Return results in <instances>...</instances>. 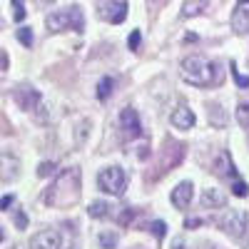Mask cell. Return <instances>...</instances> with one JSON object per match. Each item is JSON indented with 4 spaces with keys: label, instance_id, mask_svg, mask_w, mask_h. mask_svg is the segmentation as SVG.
Segmentation results:
<instances>
[{
    "label": "cell",
    "instance_id": "cell-1",
    "mask_svg": "<svg viewBox=\"0 0 249 249\" xmlns=\"http://www.w3.org/2000/svg\"><path fill=\"white\" fill-rule=\"evenodd\" d=\"M82 195V175L80 167H70V170H62L53 184L43 192V202L48 207H57V210H65V207L77 204Z\"/></svg>",
    "mask_w": 249,
    "mask_h": 249
},
{
    "label": "cell",
    "instance_id": "cell-2",
    "mask_svg": "<svg viewBox=\"0 0 249 249\" xmlns=\"http://www.w3.org/2000/svg\"><path fill=\"white\" fill-rule=\"evenodd\" d=\"M212 70H214V62H210L204 55H187L179 65L182 77L190 85H197V88L212 85Z\"/></svg>",
    "mask_w": 249,
    "mask_h": 249
},
{
    "label": "cell",
    "instance_id": "cell-3",
    "mask_svg": "<svg viewBox=\"0 0 249 249\" xmlns=\"http://www.w3.org/2000/svg\"><path fill=\"white\" fill-rule=\"evenodd\" d=\"M45 25H48L50 33H62V30L82 33V28H85V15H82L80 5H70V8H62V10H53L45 18Z\"/></svg>",
    "mask_w": 249,
    "mask_h": 249
},
{
    "label": "cell",
    "instance_id": "cell-4",
    "mask_svg": "<svg viewBox=\"0 0 249 249\" xmlns=\"http://www.w3.org/2000/svg\"><path fill=\"white\" fill-rule=\"evenodd\" d=\"M97 187L105 195H112V197H122L124 190H127V175L120 164H112V167H105L100 170L97 175Z\"/></svg>",
    "mask_w": 249,
    "mask_h": 249
},
{
    "label": "cell",
    "instance_id": "cell-5",
    "mask_svg": "<svg viewBox=\"0 0 249 249\" xmlns=\"http://www.w3.org/2000/svg\"><path fill=\"white\" fill-rule=\"evenodd\" d=\"M217 224H219L230 237L242 239V237L247 234V230H249V214H247L244 210H227V212L217 219Z\"/></svg>",
    "mask_w": 249,
    "mask_h": 249
},
{
    "label": "cell",
    "instance_id": "cell-6",
    "mask_svg": "<svg viewBox=\"0 0 249 249\" xmlns=\"http://www.w3.org/2000/svg\"><path fill=\"white\" fill-rule=\"evenodd\" d=\"M100 18H105L107 23H122L127 18V0H100Z\"/></svg>",
    "mask_w": 249,
    "mask_h": 249
},
{
    "label": "cell",
    "instance_id": "cell-7",
    "mask_svg": "<svg viewBox=\"0 0 249 249\" xmlns=\"http://www.w3.org/2000/svg\"><path fill=\"white\" fill-rule=\"evenodd\" d=\"M40 92L33 88V85H20L18 90H15V102L20 105V110H28V112H33V110H37L40 107Z\"/></svg>",
    "mask_w": 249,
    "mask_h": 249
},
{
    "label": "cell",
    "instance_id": "cell-8",
    "mask_svg": "<svg viewBox=\"0 0 249 249\" xmlns=\"http://www.w3.org/2000/svg\"><path fill=\"white\" fill-rule=\"evenodd\" d=\"M120 127H122V132L127 135V137H140L142 135V122H140V115H137V110H132V107H124L122 112H120Z\"/></svg>",
    "mask_w": 249,
    "mask_h": 249
},
{
    "label": "cell",
    "instance_id": "cell-9",
    "mask_svg": "<svg viewBox=\"0 0 249 249\" xmlns=\"http://www.w3.org/2000/svg\"><path fill=\"white\" fill-rule=\"evenodd\" d=\"M20 177V160L13 152H0V182H13Z\"/></svg>",
    "mask_w": 249,
    "mask_h": 249
},
{
    "label": "cell",
    "instance_id": "cell-10",
    "mask_svg": "<svg viewBox=\"0 0 249 249\" xmlns=\"http://www.w3.org/2000/svg\"><path fill=\"white\" fill-rule=\"evenodd\" d=\"M192 197H195V184L192 182H179L175 190H172V204L177 207V210H187V207L192 204Z\"/></svg>",
    "mask_w": 249,
    "mask_h": 249
},
{
    "label": "cell",
    "instance_id": "cell-11",
    "mask_svg": "<svg viewBox=\"0 0 249 249\" xmlns=\"http://www.w3.org/2000/svg\"><path fill=\"white\" fill-rule=\"evenodd\" d=\"M212 167H214V175H219V177L237 179V167H234V162H232V157H230V152H227V150H219L217 152Z\"/></svg>",
    "mask_w": 249,
    "mask_h": 249
},
{
    "label": "cell",
    "instance_id": "cell-12",
    "mask_svg": "<svg viewBox=\"0 0 249 249\" xmlns=\"http://www.w3.org/2000/svg\"><path fill=\"white\" fill-rule=\"evenodd\" d=\"M60 232L57 230H43V232H37L30 242V249H60Z\"/></svg>",
    "mask_w": 249,
    "mask_h": 249
},
{
    "label": "cell",
    "instance_id": "cell-13",
    "mask_svg": "<svg viewBox=\"0 0 249 249\" xmlns=\"http://www.w3.org/2000/svg\"><path fill=\"white\" fill-rule=\"evenodd\" d=\"M170 120H172V124H175L177 130H192L197 117H195V112H192L190 107H187V105H179V107L172 112V117H170Z\"/></svg>",
    "mask_w": 249,
    "mask_h": 249
},
{
    "label": "cell",
    "instance_id": "cell-14",
    "mask_svg": "<svg viewBox=\"0 0 249 249\" xmlns=\"http://www.w3.org/2000/svg\"><path fill=\"white\" fill-rule=\"evenodd\" d=\"M232 30L237 35H247L249 33V8L247 5H237L232 13Z\"/></svg>",
    "mask_w": 249,
    "mask_h": 249
},
{
    "label": "cell",
    "instance_id": "cell-15",
    "mask_svg": "<svg viewBox=\"0 0 249 249\" xmlns=\"http://www.w3.org/2000/svg\"><path fill=\"white\" fill-rule=\"evenodd\" d=\"M227 204V195L222 190H204L202 192V207L204 210H217V207H224Z\"/></svg>",
    "mask_w": 249,
    "mask_h": 249
},
{
    "label": "cell",
    "instance_id": "cell-16",
    "mask_svg": "<svg viewBox=\"0 0 249 249\" xmlns=\"http://www.w3.org/2000/svg\"><path fill=\"white\" fill-rule=\"evenodd\" d=\"M207 5H210V0H184L182 3V18H195L202 10H207Z\"/></svg>",
    "mask_w": 249,
    "mask_h": 249
},
{
    "label": "cell",
    "instance_id": "cell-17",
    "mask_svg": "<svg viewBox=\"0 0 249 249\" xmlns=\"http://www.w3.org/2000/svg\"><path fill=\"white\" fill-rule=\"evenodd\" d=\"M110 210H112V207H110L107 202L97 199V202H92V204L88 207V214H90L92 219H105V217H110Z\"/></svg>",
    "mask_w": 249,
    "mask_h": 249
},
{
    "label": "cell",
    "instance_id": "cell-18",
    "mask_svg": "<svg viewBox=\"0 0 249 249\" xmlns=\"http://www.w3.org/2000/svg\"><path fill=\"white\" fill-rule=\"evenodd\" d=\"M112 90H115V80L110 75L100 77V82H97V100H107L112 95Z\"/></svg>",
    "mask_w": 249,
    "mask_h": 249
},
{
    "label": "cell",
    "instance_id": "cell-19",
    "mask_svg": "<svg viewBox=\"0 0 249 249\" xmlns=\"http://www.w3.org/2000/svg\"><path fill=\"white\" fill-rule=\"evenodd\" d=\"M210 122L217 124V127H224V122H227V115L219 105H210Z\"/></svg>",
    "mask_w": 249,
    "mask_h": 249
},
{
    "label": "cell",
    "instance_id": "cell-20",
    "mask_svg": "<svg viewBox=\"0 0 249 249\" xmlns=\"http://www.w3.org/2000/svg\"><path fill=\"white\" fill-rule=\"evenodd\" d=\"M100 247L102 249H115L117 247V242H120V237L115 234V232H100Z\"/></svg>",
    "mask_w": 249,
    "mask_h": 249
},
{
    "label": "cell",
    "instance_id": "cell-21",
    "mask_svg": "<svg viewBox=\"0 0 249 249\" xmlns=\"http://www.w3.org/2000/svg\"><path fill=\"white\" fill-rule=\"evenodd\" d=\"M10 5H13V20L15 23H23L25 20V0H10Z\"/></svg>",
    "mask_w": 249,
    "mask_h": 249
},
{
    "label": "cell",
    "instance_id": "cell-22",
    "mask_svg": "<svg viewBox=\"0 0 249 249\" xmlns=\"http://www.w3.org/2000/svg\"><path fill=\"white\" fill-rule=\"evenodd\" d=\"M237 122L242 124V127H249V102H242V105L237 107Z\"/></svg>",
    "mask_w": 249,
    "mask_h": 249
},
{
    "label": "cell",
    "instance_id": "cell-23",
    "mask_svg": "<svg viewBox=\"0 0 249 249\" xmlns=\"http://www.w3.org/2000/svg\"><path fill=\"white\" fill-rule=\"evenodd\" d=\"M18 40H20L25 48H33V43H35L33 30H30V28H20V30H18Z\"/></svg>",
    "mask_w": 249,
    "mask_h": 249
},
{
    "label": "cell",
    "instance_id": "cell-24",
    "mask_svg": "<svg viewBox=\"0 0 249 249\" xmlns=\"http://www.w3.org/2000/svg\"><path fill=\"white\" fill-rule=\"evenodd\" d=\"M232 195H237V197H247V195H249V187H247L244 179L237 177V179L232 182Z\"/></svg>",
    "mask_w": 249,
    "mask_h": 249
},
{
    "label": "cell",
    "instance_id": "cell-25",
    "mask_svg": "<svg viewBox=\"0 0 249 249\" xmlns=\"http://www.w3.org/2000/svg\"><path fill=\"white\" fill-rule=\"evenodd\" d=\"M55 170H57V164H55V162H40L37 175H40V177H53Z\"/></svg>",
    "mask_w": 249,
    "mask_h": 249
},
{
    "label": "cell",
    "instance_id": "cell-26",
    "mask_svg": "<svg viewBox=\"0 0 249 249\" xmlns=\"http://www.w3.org/2000/svg\"><path fill=\"white\" fill-rule=\"evenodd\" d=\"M150 232H152V234H155L157 239H162L164 234H167V224L157 219V222H152V224H150Z\"/></svg>",
    "mask_w": 249,
    "mask_h": 249
},
{
    "label": "cell",
    "instance_id": "cell-27",
    "mask_svg": "<svg viewBox=\"0 0 249 249\" xmlns=\"http://www.w3.org/2000/svg\"><path fill=\"white\" fill-rule=\"evenodd\" d=\"M230 70H232V77L237 80V85H239V88H249V77L239 75V70H237V65H234V62H232V65H230Z\"/></svg>",
    "mask_w": 249,
    "mask_h": 249
},
{
    "label": "cell",
    "instance_id": "cell-28",
    "mask_svg": "<svg viewBox=\"0 0 249 249\" xmlns=\"http://www.w3.org/2000/svg\"><path fill=\"white\" fill-rule=\"evenodd\" d=\"M140 40H142L140 30H132L130 37H127V48H130V50H140Z\"/></svg>",
    "mask_w": 249,
    "mask_h": 249
},
{
    "label": "cell",
    "instance_id": "cell-29",
    "mask_svg": "<svg viewBox=\"0 0 249 249\" xmlns=\"http://www.w3.org/2000/svg\"><path fill=\"white\" fill-rule=\"evenodd\" d=\"M15 224H18V230H25L28 227V217H25V212H15Z\"/></svg>",
    "mask_w": 249,
    "mask_h": 249
},
{
    "label": "cell",
    "instance_id": "cell-30",
    "mask_svg": "<svg viewBox=\"0 0 249 249\" xmlns=\"http://www.w3.org/2000/svg\"><path fill=\"white\" fill-rule=\"evenodd\" d=\"M132 217H135V210H132V207H127V210L122 212V217H120V224H127Z\"/></svg>",
    "mask_w": 249,
    "mask_h": 249
},
{
    "label": "cell",
    "instance_id": "cell-31",
    "mask_svg": "<svg viewBox=\"0 0 249 249\" xmlns=\"http://www.w3.org/2000/svg\"><path fill=\"white\" fill-rule=\"evenodd\" d=\"M13 202H15V197H13V195H5L3 199H0V210H3V212H5V210H8V207H10Z\"/></svg>",
    "mask_w": 249,
    "mask_h": 249
},
{
    "label": "cell",
    "instance_id": "cell-32",
    "mask_svg": "<svg viewBox=\"0 0 249 249\" xmlns=\"http://www.w3.org/2000/svg\"><path fill=\"white\" fill-rule=\"evenodd\" d=\"M202 224V219H197V217H192V219H184V227L187 230H192V227H199Z\"/></svg>",
    "mask_w": 249,
    "mask_h": 249
},
{
    "label": "cell",
    "instance_id": "cell-33",
    "mask_svg": "<svg viewBox=\"0 0 249 249\" xmlns=\"http://www.w3.org/2000/svg\"><path fill=\"white\" fill-rule=\"evenodd\" d=\"M172 249H184V242H182V239H175V244H172Z\"/></svg>",
    "mask_w": 249,
    "mask_h": 249
},
{
    "label": "cell",
    "instance_id": "cell-34",
    "mask_svg": "<svg viewBox=\"0 0 249 249\" xmlns=\"http://www.w3.org/2000/svg\"><path fill=\"white\" fill-rule=\"evenodd\" d=\"M0 68H3V70L8 68V57H5V55H0Z\"/></svg>",
    "mask_w": 249,
    "mask_h": 249
},
{
    "label": "cell",
    "instance_id": "cell-35",
    "mask_svg": "<svg viewBox=\"0 0 249 249\" xmlns=\"http://www.w3.org/2000/svg\"><path fill=\"white\" fill-rule=\"evenodd\" d=\"M247 3H249V0H239V3H237V5H247Z\"/></svg>",
    "mask_w": 249,
    "mask_h": 249
},
{
    "label": "cell",
    "instance_id": "cell-36",
    "mask_svg": "<svg viewBox=\"0 0 249 249\" xmlns=\"http://www.w3.org/2000/svg\"><path fill=\"white\" fill-rule=\"evenodd\" d=\"M3 237H5V234H3V230H0V242H3Z\"/></svg>",
    "mask_w": 249,
    "mask_h": 249
}]
</instances>
